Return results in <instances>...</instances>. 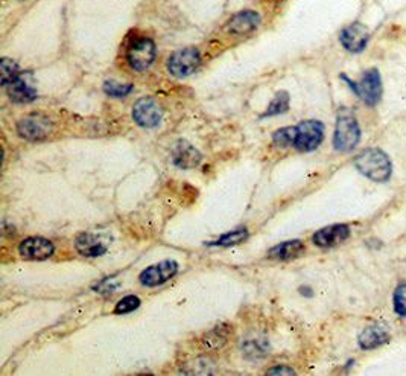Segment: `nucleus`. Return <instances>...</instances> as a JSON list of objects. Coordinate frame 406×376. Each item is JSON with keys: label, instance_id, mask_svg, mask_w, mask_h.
<instances>
[{"label": "nucleus", "instance_id": "2", "mask_svg": "<svg viewBox=\"0 0 406 376\" xmlns=\"http://www.w3.org/2000/svg\"><path fill=\"white\" fill-rule=\"evenodd\" d=\"M361 140V126L358 119L350 110L343 109L339 111L333 134L335 150L341 153L352 151Z\"/></svg>", "mask_w": 406, "mask_h": 376}, {"label": "nucleus", "instance_id": "11", "mask_svg": "<svg viewBox=\"0 0 406 376\" xmlns=\"http://www.w3.org/2000/svg\"><path fill=\"white\" fill-rule=\"evenodd\" d=\"M348 236H350V227L347 224H333L318 230L315 235H313L312 241L317 247L329 248L346 243Z\"/></svg>", "mask_w": 406, "mask_h": 376}, {"label": "nucleus", "instance_id": "10", "mask_svg": "<svg viewBox=\"0 0 406 376\" xmlns=\"http://www.w3.org/2000/svg\"><path fill=\"white\" fill-rule=\"evenodd\" d=\"M178 272V264L175 261H163L159 264L148 267L140 274V282L145 287H159L161 283L172 279Z\"/></svg>", "mask_w": 406, "mask_h": 376}, {"label": "nucleus", "instance_id": "25", "mask_svg": "<svg viewBox=\"0 0 406 376\" xmlns=\"http://www.w3.org/2000/svg\"><path fill=\"white\" fill-rule=\"evenodd\" d=\"M225 343H227V335L219 328L209 332L203 342L205 349H209V351L219 349V347H223Z\"/></svg>", "mask_w": 406, "mask_h": 376}, {"label": "nucleus", "instance_id": "5", "mask_svg": "<svg viewBox=\"0 0 406 376\" xmlns=\"http://www.w3.org/2000/svg\"><path fill=\"white\" fill-rule=\"evenodd\" d=\"M201 65V55L195 47L180 49L174 52L168 60V70L177 78L189 76Z\"/></svg>", "mask_w": 406, "mask_h": 376}, {"label": "nucleus", "instance_id": "27", "mask_svg": "<svg viewBox=\"0 0 406 376\" xmlns=\"http://www.w3.org/2000/svg\"><path fill=\"white\" fill-rule=\"evenodd\" d=\"M295 372L292 371V368L289 367H284V366H279L275 368H271V371H268V375H294Z\"/></svg>", "mask_w": 406, "mask_h": 376}, {"label": "nucleus", "instance_id": "24", "mask_svg": "<svg viewBox=\"0 0 406 376\" xmlns=\"http://www.w3.org/2000/svg\"><path fill=\"white\" fill-rule=\"evenodd\" d=\"M247 238H248V232L245 229H239V230L225 233V235H223L216 241L215 245H223V247L238 245L240 243H244Z\"/></svg>", "mask_w": 406, "mask_h": 376}, {"label": "nucleus", "instance_id": "8", "mask_svg": "<svg viewBox=\"0 0 406 376\" xmlns=\"http://www.w3.org/2000/svg\"><path fill=\"white\" fill-rule=\"evenodd\" d=\"M161 109L153 98H142L133 107V118L135 124L144 129H154L161 122Z\"/></svg>", "mask_w": 406, "mask_h": 376}, {"label": "nucleus", "instance_id": "16", "mask_svg": "<svg viewBox=\"0 0 406 376\" xmlns=\"http://www.w3.org/2000/svg\"><path fill=\"white\" fill-rule=\"evenodd\" d=\"M6 89H8V95L11 98V101L14 102L27 104L37 99V90H35L21 75H19L17 80H14L10 86H6Z\"/></svg>", "mask_w": 406, "mask_h": 376}, {"label": "nucleus", "instance_id": "18", "mask_svg": "<svg viewBox=\"0 0 406 376\" xmlns=\"http://www.w3.org/2000/svg\"><path fill=\"white\" fill-rule=\"evenodd\" d=\"M304 252H306V247L302 241L294 239V241H286V243H282L279 245L273 247L268 254L269 258L273 259L289 261V259L300 258Z\"/></svg>", "mask_w": 406, "mask_h": 376}, {"label": "nucleus", "instance_id": "21", "mask_svg": "<svg viewBox=\"0 0 406 376\" xmlns=\"http://www.w3.org/2000/svg\"><path fill=\"white\" fill-rule=\"evenodd\" d=\"M133 89L131 84H122L113 80L104 82V91L111 98H125L131 93Z\"/></svg>", "mask_w": 406, "mask_h": 376}, {"label": "nucleus", "instance_id": "14", "mask_svg": "<svg viewBox=\"0 0 406 376\" xmlns=\"http://www.w3.org/2000/svg\"><path fill=\"white\" fill-rule=\"evenodd\" d=\"M172 162L181 169H192L199 165L201 154L194 145H190L186 140H178L172 146Z\"/></svg>", "mask_w": 406, "mask_h": 376}, {"label": "nucleus", "instance_id": "17", "mask_svg": "<svg viewBox=\"0 0 406 376\" xmlns=\"http://www.w3.org/2000/svg\"><path fill=\"white\" fill-rule=\"evenodd\" d=\"M75 247L78 253H81L82 256L87 258L102 256L106 252V247L96 236L90 235V233H82V235L78 236L75 241Z\"/></svg>", "mask_w": 406, "mask_h": 376}, {"label": "nucleus", "instance_id": "6", "mask_svg": "<svg viewBox=\"0 0 406 376\" xmlns=\"http://www.w3.org/2000/svg\"><path fill=\"white\" fill-rule=\"evenodd\" d=\"M155 43L151 38H137L134 43L128 47L126 51V60L130 63V66L137 70V72H144V70L151 67V65L155 60Z\"/></svg>", "mask_w": 406, "mask_h": 376}, {"label": "nucleus", "instance_id": "3", "mask_svg": "<svg viewBox=\"0 0 406 376\" xmlns=\"http://www.w3.org/2000/svg\"><path fill=\"white\" fill-rule=\"evenodd\" d=\"M343 80L348 84L356 95H358L362 101H364L370 107H374V105L379 104L382 98V78L377 69H370L362 75L359 82H353L350 78L346 75L341 76Z\"/></svg>", "mask_w": 406, "mask_h": 376}, {"label": "nucleus", "instance_id": "20", "mask_svg": "<svg viewBox=\"0 0 406 376\" xmlns=\"http://www.w3.org/2000/svg\"><path fill=\"white\" fill-rule=\"evenodd\" d=\"M297 136V126H288V129H282L273 134V142L280 148H288L295 144Z\"/></svg>", "mask_w": 406, "mask_h": 376}, {"label": "nucleus", "instance_id": "13", "mask_svg": "<svg viewBox=\"0 0 406 376\" xmlns=\"http://www.w3.org/2000/svg\"><path fill=\"white\" fill-rule=\"evenodd\" d=\"M390 338L391 335H390V331L387 329V326H383L381 323H374V324L367 326V328L361 332L358 343L361 349L373 351L388 343Z\"/></svg>", "mask_w": 406, "mask_h": 376}, {"label": "nucleus", "instance_id": "22", "mask_svg": "<svg viewBox=\"0 0 406 376\" xmlns=\"http://www.w3.org/2000/svg\"><path fill=\"white\" fill-rule=\"evenodd\" d=\"M393 308L401 318H406V283L397 285L393 293Z\"/></svg>", "mask_w": 406, "mask_h": 376}, {"label": "nucleus", "instance_id": "19", "mask_svg": "<svg viewBox=\"0 0 406 376\" xmlns=\"http://www.w3.org/2000/svg\"><path fill=\"white\" fill-rule=\"evenodd\" d=\"M289 110V93L288 91H279L273 99V102L269 104L268 110L263 113L262 118H269V116H277L282 115V113H286Z\"/></svg>", "mask_w": 406, "mask_h": 376}, {"label": "nucleus", "instance_id": "1", "mask_svg": "<svg viewBox=\"0 0 406 376\" xmlns=\"http://www.w3.org/2000/svg\"><path fill=\"white\" fill-rule=\"evenodd\" d=\"M358 171L365 175L368 180L376 183H385L393 174V165L388 155L379 148H368L362 151L354 160Z\"/></svg>", "mask_w": 406, "mask_h": 376}, {"label": "nucleus", "instance_id": "23", "mask_svg": "<svg viewBox=\"0 0 406 376\" xmlns=\"http://www.w3.org/2000/svg\"><path fill=\"white\" fill-rule=\"evenodd\" d=\"M0 67H2V84L6 87L10 86V84L17 80L20 72H19V66L16 61L8 60V58H3L2 63H0Z\"/></svg>", "mask_w": 406, "mask_h": 376}, {"label": "nucleus", "instance_id": "12", "mask_svg": "<svg viewBox=\"0 0 406 376\" xmlns=\"http://www.w3.org/2000/svg\"><path fill=\"white\" fill-rule=\"evenodd\" d=\"M19 252L21 258L30 261H45L49 259L55 252V247L45 238H27L20 244Z\"/></svg>", "mask_w": 406, "mask_h": 376}, {"label": "nucleus", "instance_id": "9", "mask_svg": "<svg viewBox=\"0 0 406 376\" xmlns=\"http://www.w3.org/2000/svg\"><path fill=\"white\" fill-rule=\"evenodd\" d=\"M339 41L348 52H353V54L362 52L370 41L368 27L362 23L348 25L343 31H341Z\"/></svg>", "mask_w": 406, "mask_h": 376}, {"label": "nucleus", "instance_id": "15", "mask_svg": "<svg viewBox=\"0 0 406 376\" xmlns=\"http://www.w3.org/2000/svg\"><path fill=\"white\" fill-rule=\"evenodd\" d=\"M260 25V16L256 11H240L230 19V22L227 23V30L234 35H247L258 30Z\"/></svg>", "mask_w": 406, "mask_h": 376}, {"label": "nucleus", "instance_id": "7", "mask_svg": "<svg viewBox=\"0 0 406 376\" xmlns=\"http://www.w3.org/2000/svg\"><path fill=\"white\" fill-rule=\"evenodd\" d=\"M17 131L23 139L43 140L51 136L52 122L51 119L43 115H31L20 120Z\"/></svg>", "mask_w": 406, "mask_h": 376}, {"label": "nucleus", "instance_id": "26", "mask_svg": "<svg viewBox=\"0 0 406 376\" xmlns=\"http://www.w3.org/2000/svg\"><path fill=\"white\" fill-rule=\"evenodd\" d=\"M140 307V299L137 296H126L122 300L117 302L115 308V314H128Z\"/></svg>", "mask_w": 406, "mask_h": 376}, {"label": "nucleus", "instance_id": "4", "mask_svg": "<svg viewBox=\"0 0 406 376\" xmlns=\"http://www.w3.org/2000/svg\"><path fill=\"white\" fill-rule=\"evenodd\" d=\"M324 139V125L319 120H303L297 125L294 146L302 153H311L322 145Z\"/></svg>", "mask_w": 406, "mask_h": 376}]
</instances>
